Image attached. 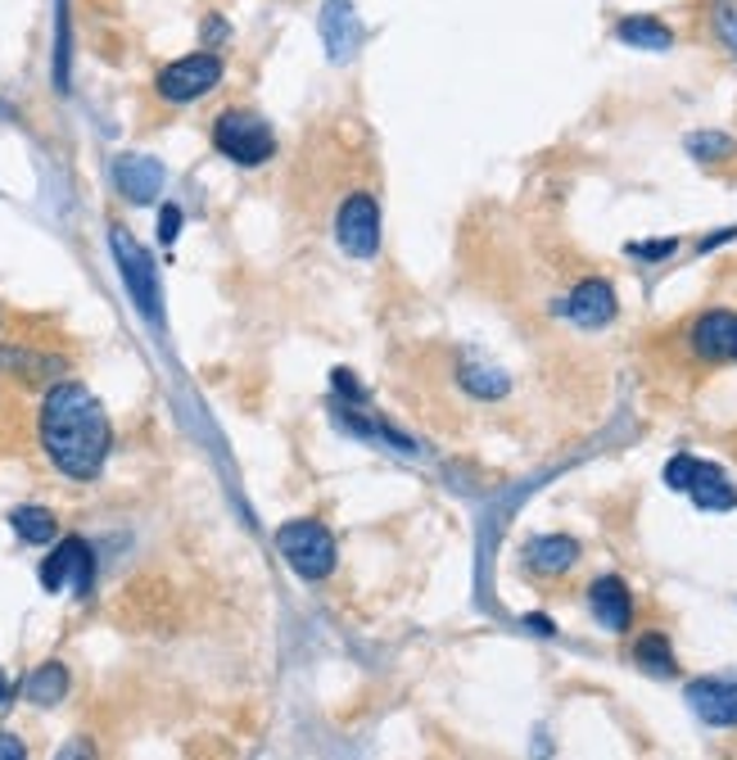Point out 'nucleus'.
I'll return each instance as SVG.
<instances>
[{"label": "nucleus", "mask_w": 737, "mask_h": 760, "mask_svg": "<svg viewBox=\"0 0 737 760\" xmlns=\"http://www.w3.org/2000/svg\"><path fill=\"white\" fill-rule=\"evenodd\" d=\"M41 448L50 453V462L73 475L90 480L105 458H109V417L100 399L77 381H59L46 403H41Z\"/></svg>", "instance_id": "1"}, {"label": "nucleus", "mask_w": 737, "mask_h": 760, "mask_svg": "<svg viewBox=\"0 0 737 760\" xmlns=\"http://www.w3.org/2000/svg\"><path fill=\"white\" fill-rule=\"evenodd\" d=\"M276 548L303 580H326L335 570V539L322 521H290L276 530Z\"/></svg>", "instance_id": "2"}, {"label": "nucleus", "mask_w": 737, "mask_h": 760, "mask_svg": "<svg viewBox=\"0 0 737 760\" xmlns=\"http://www.w3.org/2000/svg\"><path fill=\"white\" fill-rule=\"evenodd\" d=\"M213 145L222 149V155L240 168H258L271 159V149H276V136L271 128L263 123V118L254 113H244V109H227L218 123H213Z\"/></svg>", "instance_id": "3"}, {"label": "nucleus", "mask_w": 737, "mask_h": 760, "mask_svg": "<svg viewBox=\"0 0 737 760\" xmlns=\"http://www.w3.org/2000/svg\"><path fill=\"white\" fill-rule=\"evenodd\" d=\"M665 484H669V490H679V494H688L705 511H724V507L737 503V490L728 484V475L720 467H711V462H701V458H688V453L669 458Z\"/></svg>", "instance_id": "4"}, {"label": "nucleus", "mask_w": 737, "mask_h": 760, "mask_svg": "<svg viewBox=\"0 0 737 760\" xmlns=\"http://www.w3.org/2000/svg\"><path fill=\"white\" fill-rule=\"evenodd\" d=\"M109 245H113V258H118V267H122V281H128V290H132V299H136L141 317H145V322H159V272H155V263H149V254H145L122 227L109 231Z\"/></svg>", "instance_id": "5"}, {"label": "nucleus", "mask_w": 737, "mask_h": 760, "mask_svg": "<svg viewBox=\"0 0 737 760\" xmlns=\"http://www.w3.org/2000/svg\"><path fill=\"white\" fill-rule=\"evenodd\" d=\"M218 82H222V59L200 50V55H186V59H177V64H168L155 86L168 105H186V100L208 96Z\"/></svg>", "instance_id": "6"}, {"label": "nucleus", "mask_w": 737, "mask_h": 760, "mask_svg": "<svg viewBox=\"0 0 737 760\" xmlns=\"http://www.w3.org/2000/svg\"><path fill=\"white\" fill-rule=\"evenodd\" d=\"M90 580H96V553H90L86 539H64L59 548L41 562V584L50 593H64L73 589L77 598L90 593Z\"/></svg>", "instance_id": "7"}, {"label": "nucleus", "mask_w": 737, "mask_h": 760, "mask_svg": "<svg viewBox=\"0 0 737 760\" xmlns=\"http://www.w3.org/2000/svg\"><path fill=\"white\" fill-rule=\"evenodd\" d=\"M335 236H340V250L353 258H372L380 250V204L358 191L340 204V218H335Z\"/></svg>", "instance_id": "8"}, {"label": "nucleus", "mask_w": 737, "mask_h": 760, "mask_svg": "<svg viewBox=\"0 0 737 760\" xmlns=\"http://www.w3.org/2000/svg\"><path fill=\"white\" fill-rule=\"evenodd\" d=\"M688 707L705 724L733 728L737 724V679H692L688 684Z\"/></svg>", "instance_id": "9"}, {"label": "nucleus", "mask_w": 737, "mask_h": 760, "mask_svg": "<svg viewBox=\"0 0 737 760\" xmlns=\"http://www.w3.org/2000/svg\"><path fill=\"white\" fill-rule=\"evenodd\" d=\"M589 606L602 629L611 634H625L633 625V598H629V584L616 580V575H602V580H593L589 589Z\"/></svg>", "instance_id": "10"}, {"label": "nucleus", "mask_w": 737, "mask_h": 760, "mask_svg": "<svg viewBox=\"0 0 737 760\" xmlns=\"http://www.w3.org/2000/svg\"><path fill=\"white\" fill-rule=\"evenodd\" d=\"M113 181L132 204H155L164 191V164L145 159V155H122L113 164Z\"/></svg>", "instance_id": "11"}, {"label": "nucleus", "mask_w": 737, "mask_h": 760, "mask_svg": "<svg viewBox=\"0 0 737 760\" xmlns=\"http://www.w3.org/2000/svg\"><path fill=\"white\" fill-rule=\"evenodd\" d=\"M322 37H326V50L335 64H345V59L358 55L362 46V27H358V14L349 0H326V10H322Z\"/></svg>", "instance_id": "12"}, {"label": "nucleus", "mask_w": 737, "mask_h": 760, "mask_svg": "<svg viewBox=\"0 0 737 760\" xmlns=\"http://www.w3.org/2000/svg\"><path fill=\"white\" fill-rule=\"evenodd\" d=\"M692 349H697L705 362L737 358V317L724 313V309L697 317V326H692Z\"/></svg>", "instance_id": "13"}, {"label": "nucleus", "mask_w": 737, "mask_h": 760, "mask_svg": "<svg viewBox=\"0 0 737 760\" xmlns=\"http://www.w3.org/2000/svg\"><path fill=\"white\" fill-rule=\"evenodd\" d=\"M566 317L579 322V326H606L611 317H616V290H611L606 281H579L570 303H566Z\"/></svg>", "instance_id": "14"}, {"label": "nucleus", "mask_w": 737, "mask_h": 760, "mask_svg": "<svg viewBox=\"0 0 737 760\" xmlns=\"http://www.w3.org/2000/svg\"><path fill=\"white\" fill-rule=\"evenodd\" d=\"M525 562L539 575H566L579 562V543L566 534H547V539H530L525 543Z\"/></svg>", "instance_id": "15"}, {"label": "nucleus", "mask_w": 737, "mask_h": 760, "mask_svg": "<svg viewBox=\"0 0 737 760\" xmlns=\"http://www.w3.org/2000/svg\"><path fill=\"white\" fill-rule=\"evenodd\" d=\"M64 692H69V671L59 661L37 665V671L27 675V684H23V697H27V702H37V707H55Z\"/></svg>", "instance_id": "16"}, {"label": "nucleus", "mask_w": 737, "mask_h": 760, "mask_svg": "<svg viewBox=\"0 0 737 760\" xmlns=\"http://www.w3.org/2000/svg\"><path fill=\"white\" fill-rule=\"evenodd\" d=\"M616 37H620L625 46H638V50H669V46H674V33H669V27H665L661 19H642V14L620 19Z\"/></svg>", "instance_id": "17"}, {"label": "nucleus", "mask_w": 737, "mask_h": 760, "mask_svg": "<svg viewBox=\"0 0 737 760\" xmlns=\"http://www.w3.org/2000/svg\"><path fill=\"white\" fill-rule=\"evenodd\" d=\"M633 661H638L648 675H661V679H669L674 671H679V665H674V652H669V638H665V634H656V629H648V634L638 638Z\"/></svg>", "instance_id": "18"}, {"label": "nucleus", "mask_w": 737, "mask_h": 760, "mask_svg": "<svg viewBox=\"0 0 737 760\" xmlns=\"http://www.w3.org/2000/svg\"><path fill=\"white\" fill-rule=\"evenodd\" d=\"M10 526H14V534L23 539V543H50L55 539V516L46 511V507H14V516H10Z\"/></svg>", "instance_id": "19"}, {"label": "nucleus", "mask_w": 737, "mask_h": 760, "mask_svg": "<svg viewBox=\"0 0 737 760\" xmlns=\"http://www.w3.org/2000/svg\"><path fill=\"white\" fill-rule=\"evenodd\" d=\"M733 141L724 136V132H692L688 136V155L697 159V164H720V159H728L733 155Z\"/></svg>", "instance_id": "20"}, {"label": "nucleus", "mask_w": 737, "mask_h": 760, "mask_svg": "<svg viewBox=\"0 0 737 760\" xmlns=\"http://www.w3.org/2000/svg\"><path fill=\"white\" fill-rule=\"evenodd\" d=\"M462 385L471 394H480V399H503V394H507V376L488 372V367H475V362H467V367H462Z\"/></svg>", "instance_id": "21"}, {"label": "nucleus", "mask_w": 737, "mask_h": 760, "mask_svg": "<svg viewBox=\"0 0 737 760\" xmlns=\"http://www.w3.org/2000/svg\"><path fill=\"white\" fill-rule=\"evenodd\" d=\"M715 33L737 55V0H720V5H715Z\"/></svg>", "instance_id": "22"}, {"label": "nucleus", "mask_w": 737, "mask_h": 760, "mask_svg": "<svg viewBox=\"0 0 737 760\" xmlns=\"http://www.w3.org/2000/svg\"><path fill=\"white\" fill-rule=\"evenodd\" d=\"M55 86H69V23H64V5H59V55H55Z\"/></svg>", "instance_id": "23"}, {"label": "nucleus", "mask_w": 737, "mask_h": 760, "mask_svg": "<svg viewBox=\"0 0 737 760\" xmlns=\"http://www.w3.org/2000/svg\"><path fill=\"white\" fill-rule=\"evenodd\" d=\"M177 231H181V208H177V204H168V208L159 213V240H164V245H172Z\"/></svg>", "instance_id": "24"}, {"label": "nucleus", "mask_w": 737, "mask_h": 760, "mask_svg": "<svg viewBox=\"0 0 737 760\" xmlns=\"http://www.w3.org/2000/svg\"><path fill=\"white\" fill-rule=\"evenodd\" d=\"M629 254H638V258H665V254H674V240H661V245H629Z\"/></svg>", "instance_id": "25"}, {"label": "nucleus", "mask_w": 737, "mask_h": 760, "mask_svg": "<svg viewBox=\"0 0 737 760\" xmlns=\"http://www.w3.org/2000/svg\"><path fill=\"white\" fill-rule=\"evenodd\" d=\"M23 756H27V747L14 734H0V760H23Z\"/></svg>", "instance_id": "26"}, {"label": "nucleus", "mask_w": 737, "mask_h": 760, "mask_svg": "<svg viewBox=\"0 0 737 760\" xmlns=\"http://www.w3.org/2000/svg\"><path fill=\"white\" fill-rule=\"evenodd\" d=\"M335 389H340V394H353V399H366V389H362L349 372H335Z\"/></svg>", "instance_id": "27"}, {"label": "nucleus", "mask_w": 737, "mask_h": 760, "mask_svg": "<svg viewBox=\"0 0 737 760\" xmlns=\"http://www.w3.org/2000/svg\"><path fill=\"white\" fill-rule=\"evenodd\" d=\"M525 625H530V629H539L543 638L552 634V620H547V616H525Z\"/></svg>", "instance_id": "28"}, {"label": "nucleus", "mask_w": 737, "mask_h": 760, "mask_svg": "<svg viewBox=\"0 0 737 760\" xmlns=\"http://www.w3.org/2000/svg\"><path fill=\"white\" fill-rule=\"evenodd\" d=\"M10 697V679H5V671H0V702H5Z\"/></svg>", "instance_id": "29"}, {"label": "nucleus", "mask_w": 737, "mask_h": 760, "mask_svg": "<svg viewBox=\"0 0 737 760\" xmlns=\"http://www.w3.org/2000/svg\"><path fill=\"white\" fill-rule=\"evenodd\" d=\"M0 118H10V105H0Z\"/></svg>", "instance_id": "30"}]
</instances>
